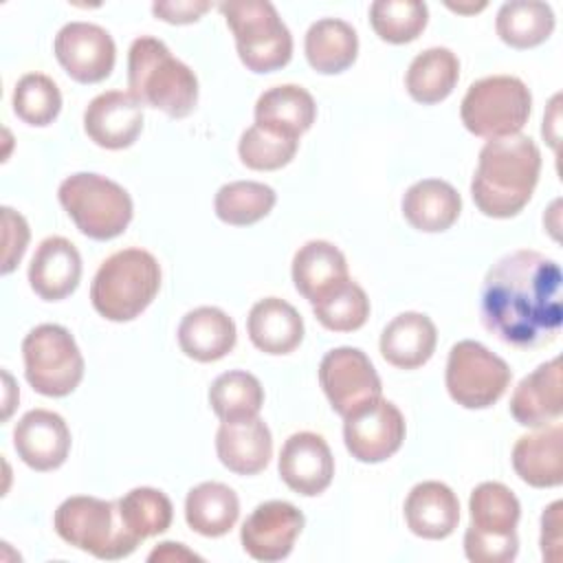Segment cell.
I'll return each mask as SVG.
<instances>
[{"mask_svg": "<svg viewBox=\"0 0 563 563\" xmlns=\"http://www.w3.org/2000/svg\"><path fill=\"white\" fill-rule=\"evenodd\" d=\"M563 275L554 260L537 251H515L495 262L482 286L479 314L488 332L506 345L539 350L563 323Z\"/></svg>", "mask_w": 563, "mask_h": 563, "instance_id": "1", "label": "cell"}, {"mask_svg": "<svg viewBox=\"0 0 563 563\" xmlns=\"http://www.w3.org/2000/svg\"><path fill=\"white\" fill-rule=\"evenodd\" d=\"M541 152L526 134L490 139L479 152L471 180L475 207L488 218L517 216L537 187Z\"/></svg>", "mask_w": 563, "mask_h": 563, "instance_id": "2", "label": "cell"}, {"mask_svg": "<svg viewBox=\"0 0 563 563\" xmlns=\"http://www.w3.org/2000/svg\"><path fill=\"white\" fill-rule=\"evenodd\" d=\"M128 88L141 106L158 108L172 119L191 114L198 103L194 70L152 35H141L130 46Z\"/></svg>", "mask_w": 563, "mask_h": 563, "instance_id": "3", "label": "cell"}, {"mask_svg": "<svg viewBox=\"0 0 563 563\" xmlns=\"http://www.w3.org/2000/svg\"><path fill=\"white\" fill-rule=\"evenodd\" d=\"M161 288V266L145 249L112 253L95 273L90 286L92 308L108 321L136 319Z\"/></svg>", "mask_w": 563, "mask_h": 563, "instance_id": "4", "label": "cell"}, {"mask_svg": "<svg viewBox=\"0 0 563 563\" xmlns=\"http://www.w3.org/2000/svg\"><path fill=\"white\" fill-rule=\"evenodd\" d=\"M55 532L70 545L97 559L117 561L136 550V539L123 523L119 501L75 495L64 499L53 517Z\"/></svg>", "mask_w": 563, "mask_h": 563, "instance_id": "5", "label": "cell"}, {"mask_svg": "<svg viewBox=\"0 0 563 563\" xmlns=\"http://www.w3.org/2000/svg\"><path fill=\"white\" fill-rule=\"evenodd\" d=\"M220 11L235 37L242 64L253 73H273L292 57V35L266 0H231Z\"/></svg>", "mask_w": 563, "mask_h": 563, "instance_id": "6", "label": "cell"}, {"mask_svg": "<svg viewBox=\"0 0 563 563\" xmlns=\"http://www.w3.org/2000/svg\"><path fill=\"white\" fill-rule=\"evenodd\" d=\"M59 202L75 227L92 240H112L121 235L134 213L130 194L114 180L79 172L62 180Z\"/></svg>", "mask_w": 563, "mask_h": 563, "instance_id": "7", "label": "cell"}, {"mask_svg": "<svg viewBox=\"0 0 563 563\" xmlns=\"http://www.w3.org/2000/svg\"><path fill=\"white\" fill-rule=\"evenodd\" d=\"M532 110L528 86L510 75H493L468 86L460 117L468 132L482 139L519 134Z\"/></svg>", "mask_w": 563, "mask_h": 563, "instance_id": "8", "label": "cell"}, {"mask_svg": "<svg viewBox=\"0 0 563 563\" xmlns=\"http://www.w3.org/2000/svg\"><path fill=\"white\" fill-rule=\"evenodd\" d=\"M22 356L24 376L42 396H68L84 378V356L73 334L57 323L33 328L22 341Z\"/></svg>", "mask_w": 563, "mask_h": 563, "instance_id": "9", "label": "cell"}, {"mask_svg": "<svg viewBox=\"0 0 563 563\" xmlns=\"http://www.w3.org/2000/svg\"><path fill=\"white\" fill-rule=\"evenodd\" d=\"M512 372L508 363L477 341H460L446 361L449 396L466 409H486L508 389Z\"/></svg>", "mask_w": 563, "mask_h": 563, "instance_id": "10", "label": "cell"}, {"mask_svg": "<svg viewBox=\"0 0 563 563\" xmlns=\"http://www.w3.org/2000/svg\"><path fill=\"white\" fill-rule=\"evenodd\" d=\"M319 383L332 409L343 418L380 398L383 389L367 354L350 345L334 347L321 358Z\"/></svg>", "mask_w": 563, "mask_h": 563, "instance_id": "11", "label": "cell"}, {"mask_svg": "<svg viewBox=\"0 0 563 563\" xmlns=\"http://www.w3.org/2000/svg\"><path fill=\"white\" fill-rule=\"evenodd\" d=\"M343 440L358 462H383L400 449L405 440V418L394 402L376 398L345 416Z\"/></svg>", "mask_w": 563, "mask_h": 563, "instance_id": "12", "label": "cell"}, {"mask_svg": "<svg viewBox=\"0 0 563 563\" xmlns=\"http://www.w3.org/2000/svg\"><path fill=\"white\" fill-rule=\"evenodd\" d=\"M53 51L62 68L79 84L103 81L112 73L117 59L112 35L90 22L64 24L55 35Z\"/></svg>", "mask_w": 563, "mask_h": 563, "instance_id": "13", "label": "cell"}, {"mask_svg": "<svg viewBox=\"0 0 563 563\" xmlns=\"http://www.w3.org/2000/svg\"><path fill=\"white\" fill-rule=\"evenodd\" d=\"M303 512L288 501H264L242 523L240 541L255 561H282L290 554L303 530Z\"/></svg>", "mask_w": 563, "mask_h": 563, "instance_id": "14", "label": "cell"}, {"mask_svg": "<svg viewBox=\"0 0 563 563\" xmlns=\"http://www.w3.org/2000/svg\"><path fill=\"white\" fill-rule=\"evenodd\" d=\"M13 446L18 457L33 471H55L68 457L70 431L59 413L31 409L15 422Z\"/></svg>", "mask_w": 563, "mask_h": 563, "instance_id": "15", "label": "cell"}, {"mask_svg": "<svg viewBox=\"0 0 563 563\" xmlns=\"http://www.w3.org/2000/svg\"><path fill=\"white\" fill-rule=\"evenodd\" d=\"M279 475L284 484L306 497L323 493L334 475V457L328 442L312 431L292 433L279 453Z\"/></svg>", "mask_w": 563, "mask_h": 563, "instance_id": "16", "label": "cell"}, {"mask_svg": "<svg viewBox=\"0 0 563 563\" xmlns=\"http://www.w3.org/2000/svg\"><path fill=\"white\" fill-rule=\"evenodd\" d=\"M84 130L99 147H130L143 130V106L123 90L101 92L84 112Z\"/></svg>", "mask_w": 563, "mask_h": 563, "instance_id": "17", "label": "cell"}, {"mask_svg": "<svg viewBox=\"0 0 563 563\" xmlns=\"http://www.w3.org/2000/svg\"><path fill=\"white\" fill-rule=\"evenodd\" d=\"M81 279V255L77 246L59 235L46 238L29 264V284L44 301L68 297Z\"/></svg>", "mask_w": 563, "mask_h": 563, "instance_id": "18", "label": "cell"}, {"mask_svg": "<svg viewBox=\"0 0 563 563\" xmlns=\"http://www.w3.org/2000/svg\"><path fill=\"white\" fill-rule=\"evenodd\" d=\"M216 451L231 473L255 475L271 462L273 438L266 422L257 416L224 420L216 433Z\"/></svg>", "mask_w": 563, "mask_h": 563, "instance_id": "19", "label": "cell"}, {"mask_svg": "<svg viewBox=\"0 0 563 563\" xmlns=\"http://www.w3.org/2000/svg\"><path fill=\"white\" fill-rule=\"evenodd\" d=\"M561 411V358L556 356L521 378L510 398V413L523 427H545L554 422Z\"/></svg>", "mask_w": 563, "mask_h": 563, "instance_id": "20", "label": "cell"}, {"mask_svg": "<svg viewBox=\"0 0 563 563\" xmlns=\"http://www.w3.org/2000/svg\"><path fill=\"white\" fill-rule=\"evenodd\" d=\"M235 341L238 330L233 319L216 306L189 310L178 325L180 350L200 363L220 361L235 347Z\"/></svg>", "mask_w": 563, "mask_h": 563, "instance_id": "21", "label": "cell"}, {"mask_svg": "<svg viewBox=\"0 0 563 563\" xmlns=\"http://www.w3.org/2000/svg\"><path fill=\"white\" fill-rule=\"evenodd\" d=\"M407 528L422 539H446L460 521V501L442 482L416 484L405 499Z\"/></svg>", "mask_w": 563, "mask_h": 563, "instance_id": "22", "label": "cell"}, {"mask_svg": "<svg viewBox=\"0 0 563 563\" xmlns=\"http://www.w3.org/2000/svg\"><path fill=\"white\" fill-rule=\"evenodd\" d=\"M515 473L534 488H552L563 482V427L552 424L521 435L512 449Z\"/></svg>", "mask_w": 563, "mask_h": 563, "instance_id": "23", "label": "cell"}, {"mask_svg": "<svg viewBox=\"0 0 563 563\" xmlns=\"http://www.w3.org/2000/svg\"><path fill=\"white\" fill-rule=\"evenodd\" d=\"M251 343L266 354H288L303 339V319L288 301L266 297L253 303L246 317Z\"/></svg>", "mask_w": 563, "mask_h": 563, "instance_id": "24", "label": "cell"}, {"mask_svg": "<svg viewBox=\"0 0 563 563\" xmlns=\"http://www.w3.org/2000/svg\"><path fill=\"white\" fill-rule=\"evenodd\" d=\"M435 343L438 332L427 314L402 312L385 325L380 334V354L398 369H416L433 356Z\"/></svg>", "mask_w": 563, "mask_h": 563, "instance_id": "25", "label": "cell"}, {"mask_svg": "<svg viewBox=\"0 0 563 563\" xmlns=\"http://www.w3.org/2000/svg\"><path fill=\"white\" fill-rule=\"evenodd\" d=\"M347 277L345 255L325 240H310L292 257V282L310 303L325 297Z\"/></svg>", "mask_w": 563, "mask_h": 563, "instance_id": "26", "label": "cell"}, {"mask_svg": "<svg viewBox=\"0 0 563 563\" xmlns=\"http://www.w3.org/2000/svg\"><path fill=\"white\" fill-rule=\"evenodd\" d=\"M462 211V198L455 187L440 178L413 183L402 196L405 220L424 233H440L453 227Z\"/></svg>", "mask_w": 563, "mask_h": 563, "instance_id": "27", "label": "cell"}, {"mask_svg": "<svg viewBox=\"0 0 563 563\" xmlns=\"http://www.w3.org/2000/svg\"><path fill=\"white\" fill-rule=\"evenodd\" d=\"M317 117L312 95L295 84L268 88L255 103V123L299 139L310 130Z\"/></svg>", "mask_w": 563, "mask_h": 563, "instance_id": "28", "label": "cell"}, {"mask_svg": "<svg viewBox=\"0 0 563 563\" xmlns=\"http://www.w3.org/2000/svg\"><path fill=\"white\" fill-rule=\"evenodd\" d=\"M303 51L308 64L321 75H336L350 68L358 53V35L345 20L321 18L310 24Z\"/></svg>", "mask_w": 563, "mask_h": 563, "instance_id": "29", "label": "cell"}, {"mask_svg": "<svg viewBox=\"0 0 563 563\" xmlns=\"http://www.w3.org/2000/svg\"><path fill=\"white\" fill-rule=\"evenodd\" d=\"M240 517V499L233 488L220 482H202L187 493V526L202 537L227 534Z\"/></svg>", "mask_w": 563, "mask_h": 563, "instance_id": "30", "label": "cell"}, {"mask_svg": "<svg viewBox=\"0 0 563 563\" xmlns=\"http://www.w3.org/2000/svg\"><path fill=\"white\" fill-rule=\"evenodd\" d=\"M460 77V62L453 51L444 46H433L418 53L405 75L407 92L413 101L431 106L444 101Z\"/></svg>", "mask_w": 563, "mask_h": 563, "instance_id": "31", "label": "cell"}, {"mask_svg": "<svg viewBox=\"0 0 563 563\" xmlns=\"http://www.w3.org/2000/svg\"><path fill=\"white\" fill-rule=\"evenodd\" d=\"M495 29L504 44L532 48L552 35L554 13L550 4L539 0H510L499 7Z\"/></svg>", "mask_w": 563, "mask_h": 563, "instance_id": "32", "label": "cell"}, {"mask_svg": "<svg viewBox=\"0 0 563 563\" xmlns=\"http://www.w3.org/2000/svg\"><path fill=\"white\" fill-rule=\"evenodd\" d=\"M277 194L273 187L255 180H233L218 189L213 207L216 216L233 227L260 222L275 207Z\"/></svg>", "mask_w": 563, "mask_h": 563, "instance_id": "33", "label": "cell"}, {"mask_svg": "<svg viewBox=\"0 0 563 563\" xmlns=\"http://www.w3.org/2000/svg\"><path fill=\"white\" fill-rule=\"evenodd\" d=\"M471 526L488 534H512L521 506L515 493L499 482H482L473 488L468 499Z\"/></svg>", "mask_w": 563, "mask_h": 563, "instance_id": "34", "label": "cell"}, {"mask_svg": "<svg viewBox=\"0 0 563 563\" xmlns=\"http://www.w3.org/2000/svg\"><path fill=\"white\" fill-rule=\"evenodd\" d=\"M209 405L222 422L253 418L264 405V389L253 374L231 369L211 383Z\"/></svg>", "mask_w": 563, "mask_h": 563, "instance_id": "35", "label": "cell"}, {"mask_svg": "<svg viewBox=\"0 0 563 563\" xmlns=\"http://www.w3.org/2000/svg\"><path fill=\"white\" fill-rule=\"evenodd\" d=\"M119 512L125 528L136 539H147L165 532L172 526L174 508L169 497L163 490L141 486L132 488L119 499Z\"/></svg>", "mask_w": 563, "mask_h": 563, "instance_id": "36", "label": "cell"}, {"mask_svg": "<svg viewBox=\"0 0 563 563\" xmlns=\"http://www.w3.org/2000/svg\"><path fill=\"white\" fill-rule=\"evenodd\" d=\"M429 11L420 0H376L369 7L374 33L389 44L413 42L427 26Z\"/></svg>", "mask_w": 563, "mask_h": 563, "instance_id": "37", "label": "cell"}, {"mask_svg": "<svg viewBox=\"0 0 563 563\" xmlns=\"http://www.w3.org/2000/svg\"><path fill=\"white\" fill-rule=\"evenodd\" d=\"M312 312L319 319V323L328 330L354 332L369 317V299L356 282L345 279L325 297L314 301Z\"/></svg>", "mask_w": 563, "mask_h": 563, "instance_id": "38", "label": "cell"}, {"mask_svg": "<svg viewBox=\"0 0 563 563\" xmlns=\"http://www.w3.org/2000/svg\"><path fill=\"white\" fill-rule=\"evenodd\" d=\"M299 147V139L253 123L240 136V161L255 172H273L288 165Z\"/></svg>", "mask_w": 563, "mask_h": 563, "instance_id": "39", "label": "cell"}, {"mask_svg": "<svg viewBox=\"0 0 563 563\" xmlns=\"http://www.w3.org/2000/svg\"><path fill=\"white\" fill-rule=\"evenodd\" d=\"M62 92L57 84L42 73H26L13 90V112L29 125L44 128L57 119Z\"/></svg>", "mask_w": 563, "mask_h": 563, "instance_id": "40", "label": "cell"}, {"mask_svg": "<svg viewBox=\"0 0 563 563\" xmlns=\"http://www.w3.org/2000/svg\"><path fill=\"white\" fill-rule=\"evenodd\" d=\"M519 539L512 534H488L473 526L464 532V554L473 563H508L517 556Z\"/></svg>", "mask_w": 563, "mask_h": 563, "instance_id": "41", "label": "cell"}, {"mask_svg": "<svg viewBox=\"0 0 563 563\" xmlns=\"http://www.w3.org/2000/svg\"><path fill=\"white\" fill-rule=\"evenodd\" d=\"M2 273H11L29 244V224L11 207H2Z\"/></svg>", "mask_w": 563, "mask_h": 563, "instance_id": "42", "label": "cell"}, {"mask_svg": "<svg viewBox=\"0 0 563 563\" xmlns=\"http://www.w3.org/2000/svg\"><path fill=\"white\" fill-rule=\"evenodd\" d=\"M211 9L207 0H163L152 4V13L169 24H191Z\"/></svg>", "mask_w": 563, "mask_h": 563, "instance_id": "43", "label": "cell"}, {"mask_svg": "<svg viewBox=\"0 0 563 563\" xmlns=\"http://www.w3.org/2000/svg\"><path fill=\"white\" fill-rule=\"evenodd\" d=\"M561 501H554L545 508L541 517V550L543 559L556 561L559 559V545H561Z\"/></svg>", "mask_w": 563, "mask_h": 563, "instance_id": "44", "label": "cell"}, {"mask_svg": "<svg viewBox=\"0 0 563 563\" xmlns=\"http://www.w3.org/2000/svg\"><path fill=\"white\" fill-rule=\"evenodd\" d=\"M152 563L154 561H167V563H172V561H200V556L198 554H194L191 550H187L183 543H172V541H165V543H158L152 552H150V556H147Z\"/></svg>", "mask_w": 563, "mask_h": 563, "instance_id": "45", "label": "cell"}, {"mask_svg": "<svg viewBox=\"0 0 563 563\" xmlns=\"http://www.w3.org/2000/svg\"><path fill=\"white\" fill-rule=\"evenodd\" d=\"M486 4L482 2V4H475V7H455V4H449V9H455V11H479V9H484Z\"/></svg>", "mask_w": 563, "mask_h": 563, "instance_id": "46", "label": "cell"}]
</instances>
